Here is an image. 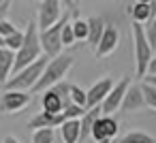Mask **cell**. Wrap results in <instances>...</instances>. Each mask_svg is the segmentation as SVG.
<instances>
[{
	"instance_id": "29",
	"label": "cell",
	"mask_w": 156,
	"mask_h": 143,
	"mask_svg": "<svg viewBox=\"0 0 156 143\" xmlns=\"http://www.w3.org/2000/svg\"><path fill=\"white\" fill-rule=\"evenodd\" d=\"M64 2V7L69 9V11H77V5H75V0H62Z\"/></svg>"
},
{
	"instance_id": "7",
	"label": "cell",
	"mask_w": 156,
	"mask_h": 143,
	"mask_svg": "<svg viewBox=\"0 0 156 143\" xmlns=\"http://www.w3.org/2000/svg\"><path fill=\"white\" fill-rule=\"evenodd\" d=\"M62 0H41L39 5V15H37V24L39 30H45L49 26H54L60 17H62Z\"/></svg>"
},
{
	"instance_id": "9",
	"label": "cell",
	"mask_w": 156,
	"mask_h": 143,
	"mask_svg": "<svg viewBox=\"0 0 156 143\" xmlns=\"http://www.w3.org/2000/svg\"><path fill=\"white\" fill-rule=\"evenodd\" d=\"M32 96L24 90H5L2 98H0V109L5 113H17L24 107H28Z\"/></svg>"
},
{
	"instance_id": "37",
	"label": "cell",
	"mask_w": 156,
	"mask_h": 143,
	"mask_svg": "<svg viewBox=\"0 0 156 143\" xmlns=\"http://www.w3.org/2000/svg\"><path fill=\"white\" fill-rule=\"evenodd\" d=\"M154 2H156V0H154Z\"/></svg>"
},
{
	"instance_id": "32",
	"label": "cell",
	"mask_w": 156,
	"mask_h": 143,
	"mask_svg": "<svg viewBox=\"0 0 156 143\" xmlns=\"http://www.w3.org/2000/svg\"><path fill=\"white\" fill-rule=\"evenodd\" d=\"M0 47H5V37L0 34Z\"/></svg>"
},
{
	"instance_id": "14",
	"label": "cell",
	"mask_w": 156,
	"mask_h": 143,
	"mask_svg": "<svg viewBox=\"0 0 156 143\" xmlns=\"http://www.w3.org/2000/svg\"><path fill=\"white\" fill-rule=\"evenodd\" d=\"M111 88H113V79H109V77L98 79V81L88 90V109L101 105V103L105 100V96L111 92Z\"/></svg>"
},
{
	"instance_id": "1",
	"label": "cell",
	"mask_w": 156,
	"mask_h": 143,
	"mask_svg": "<svg viewBox=\"0 0 156 143\" xmlns=\"http://www.w3.org/2000/svg\"><path fill=\"white\" fill-rule=\"evenodd\" d=\"M41 30H39V24L37 19H30L26 30H24V43L22 47L15 51V66H13V73H17L20 68L32 64L34 60H39L43 56V47H41Z\"/></svg>"
},
{
	"instance_id": "2",
	"label": "cell",
	"mask_w": 156,
	"mask_h": 143,
	"mask_svg": "<svg viewBox=\"0 0 156 143\" xmlns=\"http://www.w3.org/2000/svg\"><path fill=\"white\" fill-rule=\"evenodd\" d=\"M130 39H133V58H135V73L137 77H145L147 64L154 58V47L150 45L147 37H145V28L143 24L133 22L130 24Z\"/></svg>"
},
{
	"instance_id": "6",
	"label": "cell",
	"mask_w": 156,
	"mask_h": 143,
	"mask_svg": "<svg viewBox=\"0 0 156 143\" xmlns=\"http://www.w3.org/2000/svg\"><path fill=\"white\" fill-rule=\"evenodd\" d=\"M66 22H69V13L62 15L54 26L41 30V34H39V37H41V47H43V54H45L47 58H56V56H60V51L64 49V45H62V28H64Z\"/></svg>"
},
{
	"instance_id": "36",
	"label": "cell",
	"mask_w": 156,
	"mask_h": 143,
	"mask_svg": "<svg viewBox=\"0 0 156 143\" xmlns=\"http://www.w3.org/2000/svg\"><path fill=\"white\" fill-rule=\"evenodd\" d=\"M2 2H5V0H0V5H2Z\"/></svg>"
},
{
	"instance_id": "19",
	"label": "cell",
	"mask_w": 156,
	"mask_h": 143,
	"mask_svg": "<svg viewBox=\"0 0 156 143\" xmlns=\"http://www.w3.org/2000/svg\"><path fill=\"white\" fill-rule=\"evenodd\" d=\"M120 143H156V139H154L152 134L143 132V130H133V132L124 134V137L120 139Z\"/></svg>"
},
{
	"instance_id": "27",
	"label": "cell",
	"mask_w": 156,
	"mask_h": 143,
	"mask_svg": "<svg viewBox=\"0 0 156 143\" xmlns=\"http://www.w3.org/2000/svg\"><path fill=\"white\" fill-rule=\"evenodd\" d=\"M9 7H11V0H5L2 5H0V19H5L7 13H9Z\"/></svg>"
},
{
	"instance_id": "8",
	"label": "cell",
	"mask_w": 156,
	"mask_h": 143,
	"mask_svg": "<svg viewBox=\"0 0 156 143\" xmlns=\"http://www.w3.org/2000/svg\"><path fill=\"white\" fill-rule=\"evenodd\" d=\"M128 85H130V79H128V77H124V79H120L118 83H113L111 92H109V94L105 96V100L101 103L103 113L113 115L115 111H120V109H122V100H124V94H126Z\"/></svg>"
},
{
	"instance_id": "21",
	"label": "cell",
	"mask_w": 156,
	"mask_h": 143,
	"mask_svg": "<svg viewBox=\"0 0 156 143\" xmlns=\"http://www.w3.org/2000/svg\"><path fill=\"white\" fill-rule=\"evenodd\" d=\"M71 100H73V105H79V107L88 109V90L71 83Z\"/></svg>"
},
{
	"instance_id": "30",
	"label": "cell",
	"mask_w": 156,
	"mask_h": 143,
	"mask_svg": "<svg viewBox=\"0 0 156 143\" xmlns=\"http://www.w3.org/2000/svg\"><path fill=\"white\" fill-rule=\"evenodd\" d=\"M143 81H147V83H152V85L156 88V75H145V77H143Z\"/></svg>"
},
{
	"instance_id": "3",
	"label": "cell",
	"mask_w": 156,
	"mask_h": 143,
	"mask_svg": "<svg viewBox=\"0 0 156 143\" xmlns=\"http://www.w3.org/2000/svg\"><path fill=\"white\" fill-rule=\"evenodd\" d=\"M73 64H75V58L73 56H56V58H49L47 60V64H45V68H43V75H41V79L37 81V85L32 88V92H45L47 88H51V85H56L58 81H62L66 75H69V71L73 68Z\"/></svg>"
},
{
	"instance_id": "11",
	"label": "cell",
	"mask_w": 156,
	"mask_h": 143,
	"mask_svg": "<svg viewBox=\"0 0 156 143\" xmlns=\"http://www.w3.org/2000/svg\"><path fill=\"white\" fill-rule=\"evenodd\" d=\"M118 130H120V122H118L113 115L103 113V115L96 120L94 128H92V139H94V141H101V139H115V137H118Z\"/></svg>"
},
{
	"instance_id": "13",
	"label": "cell",
	"mask_w": 156,
	"mask_h": 143,
	"mask_svg": "<svg viewBox=\"0 0 156 143\" xmlns=\"http://www.w3.org/2000/svg\"><path fill=\"white\" fill-rule=\"evenodd\" d=\"M103 115V109H101V105H96V107H90V109H86L83 111V115L79 117V126H81V134H79V143H83V141H88L90 137H92V128H94V124H96V120Z\"/></svg>"
},
{
	"instance_id": "35",
	"label": "cell",
	"mask_w": 156,
	"mask_h": 143,
	"mask_svg": "<svg viewBox=\"0 0 156 143\" xmlns=\"http://www.w3.org/2000/svg\"><path fill=\"white\" fill-rule=\"evenodd\" d=\"M109 143H120V141H118V139H111V141H109Z\"/></svg>"
},
{
	"instance_id": "18",
	"label": "cell",
	"mask_w": 156,
	"mask_h": 143,
	"mask_svg": "<svg viewBox=\"0 0 156 143\" xmlns=\"http://www.w3.org/2000/svg\"><path fill=\"white\" fill-rule=\"evenodd\" d=\"M105 22L101 19V17H88V43L92 45V47H96L98 45V41H101V37H103V32H105Z\"/></svg>"
},
{
	"instance_id": "24",
	"label": "cell",
	"mask_w": 156,
	"mask_h": 143,
	"mask_svg": "<svg viewBox=\"0 0 156 143\" xmlns=\"http://www.w3.org/2000/svg\"><path fill=\"white\" fill-rule=\"evenodd\" d=\"M22 43H24V32H22V30H15L13 34L5 37V47H9V49H13V51H17V49L22 47Z\"/></svg>"
},
{
	"instance_id": "22",
	"label": "cell",
	"mask_w": 156,
	"mask_h": 143,
	"mask_svg": "<svg viewBox=\"0 0 156 143\" xmlns=\"http://www.w3.org/2000/svg\"><path fill=\"white\" fill-rule=\"evenodd\" d=\"M141 90H143V96H145V107L152 109V111H156V88L152 83L143 81L141 83Z\"/></svg>"
},
{
	"instance_id": "16",
	"label": "cell",
	"mask_w": 156,
	"mask_h": 143,
	"mask_svg": "<svg viewBox=\"0 0 156 143\" xmlns=\"http://www.w3.org/2000/svg\"><path fill=\"white\" fill-rule=\"evenodd\" d=\"M130 15H133V22L147 24L156 15V2H135L130 9Z\"/></svg>"
},
{
	"instance_id": "28",
	"label": "cell",
	"mask_w": 156,
	"mask_h": 143,
	"mask_svg": "<svg viewBox=\"0 0 156 143\" xmlns=\"http://www.w3.org/2000/svg\"><path fill=\"white\" fill-rule=\"evenodd\" d=\"M145 75H156V54H154V58L150 60V64H147V71H145Z\"/></svg>"
},
{
	"instance_id": "20",
	"label": "cell",
	"mask_w": 156,
	"mask_h": 143,
	"mask_svg": "<svg viewBox=\"0 0 156 143\" xmlns=\"http://www.w3.org/2000/svg\"><path fill=\"white\" fill-rule=\"evenodd\" d=\"M56 128H34V132L30 134L32 143H54L56 139Z\"/></svg>"
},
{
	"instance_id": "5",
	"label": "cell",
	"mask_w": 156,
	"mask_h": 143,
	"mask_svg": "<svg viewBox=\"0 0 156 143\" xmlns=\"http://www.w3.org/2000/svg\"><path fill=\"white\" fill-rule=\"evenodd\" d=\"M41 107L43 111H49V113H60L64 107H69L73 100H71V83L69 81H58L56 85L47 88L45 92H41Z\"/></svg>"
},
{
	"instance_id": "33",
	"label": "cell",
	"mask_w": 156,
	"mask_h": 143,
	"mask_svg": "<svg viewBox=\"0 0 156 143\" xmlns=\"http://www.w3.org/2000/svg\"><path fill=\"white\" fill-rule=\"evenodd\" d=\"M111 139H101V141H96V143H109Z\"/></svg>"
},
{
	"instance_id": "17",
	"label": "cell",
	"mask_w": 156,
	"mask_h": 143,
	"mask_svg": "<svg viewBox=\"0 0 156 143\" xmlns=\"http://www.w3.org/2000/svg\"><path fill=\"white\" fill-rule=\"evenodd\" d=\"M60 134L64 143H79V134H81V126H79V117L66 120L60 126Z\"/></svg>"
},
{
	"instance_id": "12",
	"label": "cell",
	"mask_w": 156,
	"mask_h": 143,
	"mask_svg": "<svg viewBox=\"0 0 156 143\" xmlns=\"http://www.w3.org/2000/svg\"><path fill=\"white\" fill-rule=\"evenodd\" d=\"M147 109L145 107V96H143V90H141V83L135 85L130 83L126 94H124V100H122V109L120 111H126V113H135V111H143Z\"/></svg>"
},
{
	"instance_id": "4",
	"label": "cell",
	"mask_w": 156,
	"mask_h": 143,
	"mask_svg": "<svg viewBox=\"0 0 156 143\" xmlns=\"http://www.w3.org/2000/svg\"><path fill=\"white\" fill-rule=\"evenodd\" d=\"M47 56H41L39 60H34L32 64H28V66H24V68H20L17 73H13L9 79H7V83L2 85L5 90H24V92H28V90H32L34 85H37V81L41 79V75H43V68H45V64H47Z\"/></svg>"
},
{
	"instance_id": "26",
	"label": "cell",
	"mask_w": 156,
	"mask_h": 143,
	"mask_svg": "<svg viewBox=\"0 0 156 143\" xmlns=\"http://www.w3.org/2000/svg\"><path fill=\"white\" fill-rule=\"evenodd\" d=\"M17 28L11 24V22H7V19H0V34L2 37H9V34H13Z\"/></svg>"
},
{
	"instance_id": "34",
	"label": "cell",
	"mask_w": 156,
	"mask_h": 143,
	"mask_svg": "<svg viewBox=\"0 0 156 143\" xmlns=\"http://www.w3.org/2000/svg\"><path fill=\"white\" fill-rule=\"evenodd\" d=\"M135 2H154V0H135Z\"/></svg>"
},
{
	"instance_id": "31",
	"label": "cell",
	"mask_w": 156,
	"mask_h": 143,
	"mask_svg": "<svg viewBox=\"0 0 156 143\" xmlns=\"http://www.w3.org/2000/svg\"><path fill=\"white\" fill-rule=\"evenodd\" d=\"M2 143H20V141H17V139H15L13 134H7V137L2 139Z\"/></svg>"
},
{
	"instance_id": "10",
	"label": "cell",
	"mask_w": 156,
	"mask_h": 143,
	"mask_svg": "<svg viewBox=\"0 0 156 143\" xmlns=\"http://www.w3.org/2000/svg\"><path fill=\"white\" fill-rule=\"evenodd\" d=\"M118 45H120V30L115 26L107 24L98 45L94 47V54H96V58H107V56H111L118 49Z\"/></svg>"
},
{
	"instance_id": "15",
	"label": "cell",
	"mask_w": 156,
	"mask_h": 143,
	"mask_svg": "<svg viewBox=\"0 0 156 143\" xmlns=\"http://www.w3.org/2000/svg\"><path fill=\"white\" fill-rule=\"evenodd\" d=\"M15 66V51L9 47H0V85H5L7 79L13 75Z\"/></svg>"
},
{
	"instance_id": "23",
	"label": "cell",
	"mask_w": 156,
	"mask_h": 143,
	"mask_svg": "<svg viewBox=\"0 0 156 143\" xmlns=\"http://www.w3.org/2000/svg\"><path fill=\"white\" fill-rule=\"evenodd\" d=\"M73 24V32L77 41H88V19H75Z\"/></svg>"
},
{
	"instance_id": "25",
	"label": "cell",
	"mask_w": 156,
	"mask_h": 143,
	"mask_svg": "<svg viewBox=\"0 0 156 143\" xmlns=\"http://www.w3.org/2000/svg\"><path fill=\"white\" fill-rule=\"evenodd\" d=\"M75 43H77V39H75V32H73V24L66 22L64 28H62V45H64V47H71V45H75Z\"/></svg>"
},
{
	"instance_id": "38",
	"label": "cell",
	"mask_w": 156,
	"mask_h": 143,
	"mask_svg": "<svg viewBox=\"0 0 156 143\" xmlns=\"http://www.w3.org/2000/svg\"><path fill=\"white\" fill-rule=\"evenodd\" d=\"M0 88H2V85H0Z\"/></svg>"
}]
</instances>
